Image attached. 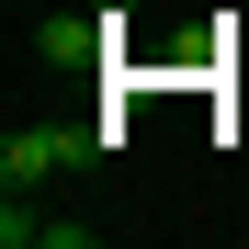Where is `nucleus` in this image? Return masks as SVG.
<instances>
[{"mask_svg": "<svg viewBox=\"0 0 249 249\" xmlns=\"http://www.w3.org/2000/svg\"><path fill=\"white\" fill-rule=\"evenodd\" d=\"M57 170H102L91 124H12L0 136V193H46Z\"/></svg>", "mask_w": 249, "mask_h": 249, "instance_id": "obj_1", "label": "nucleus"}, {"mask_svg": "<svg viewBox=\"0 0 249 249\" xmlns=\"http://www.w3.org/2000/svg\"><path fill=\"white\" fill-rule=\"evenodd\" d=\"M91 46H113V12H57V23H34V57H46V68H79Z\"/></svg>", "mask_w": 249, "mask_h": 249, "instance_id": "obj_2", "label": "nucleus"}, {"mask_svg": "<svg viewBox=\"0 0 249 249\" xmlns=\"http://www.w3.org/2000/svg\"><path fill=\"white\" fill-rule=\"evenodd\" d=\"M0 238H12V249H46V215H34V193H0Z\"/></svg>", "mask_w": 249, "mask_h": 249, "instance_id": "obj_3", "label": "nucleus"}]
</instances>
